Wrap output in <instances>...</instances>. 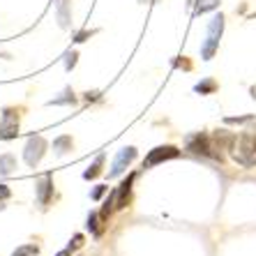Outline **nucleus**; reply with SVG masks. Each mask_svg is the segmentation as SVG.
<instances>
[{"label": "nucleus", "mask_w": 256, "mask_h": 256, "mask_svg": "<svg viewBox=\"0 0 256 256\" xmlns=\"http://www.w3.org/2000/svg\"><path fill=\"white\" fill-rule=\"evenodd\" d=\"M233 162L242 168H254L256 166V130H242L236 134L228 146Z\"/></svg>", "instance_id": "nucleus-1"}, {"label": "nucleus", "mask_w": 256, "mask_h": 256, "mask_svg": "<svg viewBox=\"0 0 256 256\" xmlns=\"http://www.w3.org/2000/svg\"><path fill=\"white\" fill-rule=\"evenodd\" d=\"M185 143H187V150L194 152V155H203L220 162L224 160V148L214 141L212 134H208V132H194V134H190L185 138Z\"/></svg>", "instance_id": "nucleus-2"}, {"label": "nucleus", "mask_w": 256, "mask_h": 256, "mask_svg": "<svg viewBox=\"0 0 256 256\" xmlns=\"http://www.w3.org/2000/svg\"><path fill=\"white\" fill-rule=\"evenodd\" d=\"M224 14H214L212 18L208 21V30H206V40L201 44V58L203 60H212V56L217 54L220 48V40L224 35Z\"/></svg>", "instance_id": "nucleus-3"}, {"label": "nucleus", "mask_w": 256, "mask_h": 256, "mask_svg": "<svg viewBox=\"0 0 256 256\" xmlns=\"http://www.w3.org/2000/svg\"><path fill=\"white\" fill-rule=\"evenodd\" d=\"M48 148V143L44 136H30L28 143H26V148H24V160L26 164H28L30 168H35L40 162H42L44 152H46Z\"/></svg>", "instance_id": "nucleus-4"}, {"label": "nucleus", "mask_w": 256, "mask_h": 256, "mask_svg": "<svg viewBox=\"0 0 256 256\" xmlns=\"http://www.w3.org/2000/svg\"><path fill=\"white\" fill-rule=\"evenodd\" d=\"M180 157V150L176 146H157L148 152V157L143 160V168H150V166H157L162 162H168V160H178Z\"/></svg>", "instance_id": "nucleus-5"}, {"label": "nucleus", "mask_w": 256, "mask_h": 256, "mask_svg": "<svg viewBox=\"0 0 256 256\" xmlns=\"http://www.w3.org/2000/svg\"><path fill=\"white\" fill-rule=\"evenodd\" d=\"M18 136V111L7 106L0 118V138H16Z\"/></svg>", "instance_id": "nucleus-6"}, {"label": "nucleus", "mask_w": 256, "mask_h": 256, "mask_svg": "<svg viewBox=\"0 0 256 256\" xmlns=\"http://www.w3.org/2000/svg\"><path fill=\"white\" fill-rule=\"evenodd\" d=\"M136 148L134 146H127V148H122L116 155V160H114V164H111V171H108V178H118V176H122L125 173V168L130 166L132 162L136 160Z\"/></svg>", "instance_id": "nucleus-7"}, {"label": "nucleus", "mask_w": 256, "mask_h": 256, "mask_svg": "<svg viewBox=\"0 0 256 256\" xmlns=\"http://www.w3.org/2000/svg\"><path fill=\"white\" fill-rule=\"evenodd\" d=\"M35 194H37V203L46 208L51 196H54V176L51 173H44L42 178L35 182Z\"/></svg>", "instance_id": "nucleus-8"}, {"label": "nucleus", "mask_w": 256, "mask_h": 256, "mask_svg": "<svg viewBox=\"0 0 256 256\" xmlns=\"http://www.w3.org/2000/svg\"><path fill=\"white\" fill-rule=\"evenodd\" d=\"M134 173H130L122 182L118 185V190H114V194H116V210H122V208H127L130 206V201H132V185H134Z\"/></svg>", "instance_id": "nucleus-9"}, {"label": "nucleus", "mask_w": 256, "mask_h": 256, "mask_svg": "<svg viewBox=\"0 0 256 256\" xmlns=\"http://www.w3.org/2000/svg\"><path fill=\"white\" fill-rule=\"evenodd\" d=\"M56 16H58L60 28H70V21H72V2L70 0H56Z\"/></svg>", "instance_id": "nucleus-10"}, {"label": "nucleus", "mask_w": 256, "mask_h": 256, "mask_svg": "<svg viewBox=\"0 0 256 256\" xmlns=\"http://www.w3.org/2000/svg\"><path fill=\"white\" fill-rule=\"evenodd\" d=\"M222 0H194V16H201V14H208L220 10Z\"/></svg>", "instance_id": "nucleus-11"}, {"label": "nucleus", "mask_w": 256, "mask_h": 256, "mask_svg": "<svg viewBox=\"0 0 256 256\" xmlns=\"http://www.w3.org/2000/svg\"><path fill=\"white\" fill-rule=\"evenodd\" d=\"M104 162H106V155H104V152H102V155H97V160L92 162V164H90V166L84 171V180H95L97 176L102 173V166H104Z\"/></svg>", "instance_id": "nucleus-12"}, {"label": "nucleus", "mask_w": 256, "mask_h": 256, "mask_svg": "<svg viewBox=\"0 0 256 256\" xmlns=\"http://www.w3.org/2000/svg\"><path fill=\"white\" fill-rule=\"evenodd\" d=\"M217 88H220V84L214 78H203V81H198L194 86V92H198V95H212V92H217Z\"/></svg>", "instance_id": "nucleus-13"}, {"label": "nucleus", "mask_w": 256, "mask_h": 256, "mask_svg": "<svg viewBox=\"0 0 256 256\" xmlns=\"http://www.w3.org/2000/svg\"><path fill=\"white\" fill-rule=\"evenodd\" d=\"M72 146H74V141H72V136H58L54 141V150H56V155L58 157H62V155H67V152H70L72 150Z\"/></svg>", "instance_id": "nucleus-14"}, {"label": "nucleus", "mask_w": 256, "mask_h": 256, "mask_svg": "<svg viewBox=\"0 0 256 256\" xmlns=\"http://www.w3.org/2000/svg\"><path fill=\"white\" fill-rule=\"evenodd\" d=\"M104 224H106V222L100 217V212H90L88 214V231L92 233V236H102V231H104Z\"/></svg>", "instance_id": "nucleus-15"}, {"label": "nucleus", "mask_w": 256, "mask_h": 256, "mask_svg": "<svg viewBox=\"0 0 256 256\" xmlns=\"http://www.w3.org/2000/svg\"><path fill=\"white\" fill-rule=\"evenodd\" d=\"M60 104H76V97H74V90L72 88H65L62 92H60V97H56V100L48 102V106H60Z\"/></svg>", "instance_id": "nucleus-16"}, {"label": "nucleus", "mask_w": 256, "mask_h": 256, "mask_svg": "<svg viewBox=\"0 0 256 256\" xmlns=\"http://www.w3.org/2000/svg\"><path fill=\"white\" fill-rule=\"evenodd\" d=\"M14 168H16V157L10 155V152H7V155H0V173H2V176H10Z\"/></svg>", "instance_id": "nucleus-17"}, {"label": "nucleus", "mask_w": 256, "mask_h": 256, "mask_svg": "<svg viewBox=\"0 0 256 256\" xmlns=\"http://www.w3.org/2000/svg\"><path fill=\"white\" fill-rule=\"evenodd\" d=\"M12 256H40V247L37 244H21L14 250Z\"/></svg>", "instance_id": "nucleus-18"}, {"label": "nucleus", "mask_w": 256, "mask_h": 256, "mask_svg": "<svg viewBox=\"0 0 256 256\" xmlns=\"http://www.w3.org/2000/svg\"><path fill=\"white\" fill-rule=\"evenodd\" d=\"M173 67L176 70H185V72H192L194 65H192V60L187 56H178V58H173Z\"/></svg>", "instance_id": "nucleus-19"}, {"label": "nucleus", "mask_w": 256, "mask_h": 256, "mask_svg": "<svg viewBox=\"0 0 256 256\" xmlns=\"http://www.w3.org/2000/svg\"><path fill=\"white\" fill-rule=\"evenodd\" d=\"M256 116H238V118H224L226 125H247V122H254Z\"/></svg>", "instance_id": "nucleus-20"}, {"label": "nucleus", "mask_w": 256, "mask_h": 256, "mask_svg": "<svg viewBox=\"0 0 256 256\" xmlns=\"http://www.w3.org/2000/svg\"><path fill=\"white\" fill-rule=\"evenodd\" d=\"M76 58H78L76 51H67V54H65V70H67V72H70L72 67L76 65Z\"/></svg>", "instance_id": "nucleus-21"}, {"label": "nucleus", "mask_w": 256, "mask_h": 256, "mask_svg": "<svg viewBox=\"0 0 256 256\" xmlns=\"http://www.w3.org/2000/svg\"><path fill=\"white\" fill-rule=\"evenodd\" d=\"M106 192H108V187H106V185H97L95 190L90 192V198H92V201H97V198H102L104 194H106Z\"/></svg>", "instance_id": "nucleus-22"}, {"label": "nucleus", "mask_w": 256, "mask_h": 256, "mask_svg": "<svg viewBox=\"0 0 256 256\" xmlns=\"http://www.w3.org/2000/svg\"><path fill=\"white\" fill-rule=\"evenodd\" d=\"M81 244H84V236H81V233H76V236L72 238V242H70V250H78Z\"/></svg>", "instance_id": "nucleus-23"}, {"label": "nucleus", "mask_w": 256, "mask_h": 256, "mask_svg": "<svg viewBox=\"0 0 256 256\" xmlns=\"http://www.w3.org/2000/svg\"><path fill=\"white\" fill-rule=\"evenodd\" d=\"M95 30H81V32H76V37H74V42H86L90 35H92Z\"/></svg>", "instance_id": "nucleus-24"}, {"label": "nucleus", "mask_w": 256, "mask_h": 256, "mask_svg": "<svg viewBox=\"0 0 256 256\" xmlns=\"http://www.w3.org/2000/svg\"><path fill=\"white\" fill-rule=\"evenodd\" d=\"M10 196H12V192L7 190V185H0V201H7Z\"/></svg>", "instance_id": "nucleus-25"}, {"label": "nucleus", "mask_w": 256, "mask_h": 256, "mask_svg": "<svg viewBox=\"0 0 256 256\" xmlns=\"http://www.w3.org/2000/svg\"><path fill=\"white\" fill-rule=\"evenodd\" d=\"M84 100L86 102H95V100H100V92H97V90H92V92H86Z\"/></svg>", "instance_id": "nucleus-26"}, {"label": "nucleus", "mask_w": 256, "mask_h": 256, "mask_svg": "<svg viewBox=\"0 0 256 256\" xmlns=\"http://www.w3.org/2000/svg\"><path fill=\"white\" fill-rule=\"evenodd\" d=\"M56 256H72V250H70V247H67V250L58 252V254H56Z\"/></svg>", "instance_id": "nucleus-27"}, {"label": "nucleus", "mask_w": 256, "mask_h": 256, "mask_svg": "<svg viewBox=\"0 0 256 256\" xmlns=\"http://www.w3.org/2000/svg\"><path fill=\"white\" fill-rule=\"evenodd\" d=\"M250 95H252V100H256V86H252L250 88Z\"/></svg>", "instance_id": "nucleus-28"}, {"label": "nucleus", "mask_w": 256, "mask_h": 256, "mask_svg": "<svg viewBox=\"0 0 256 256\" xmlns=\"http://www.w3.org/2000/svg\"><path fill=\"white\" fill-rule=\"evenodd\" d=\"M146 2H157V0H146Z\"/></svg>", "instance_id": "nucleus-29"}, {"label": "nucleus", "mask_w": 256, "mask_h": 256, "mask_svg": "<svg viewBox=\"0 0 256 256\" xmlns=\"http://www.w3.org/2000/svg\"><path fill=\"white\" fill-rule=\"evenodd\" d=\"M2 208H5V206H2V203H0V210H2Z\"/></svg>", "instance_id": "nucleus-30"}]
</instances>
